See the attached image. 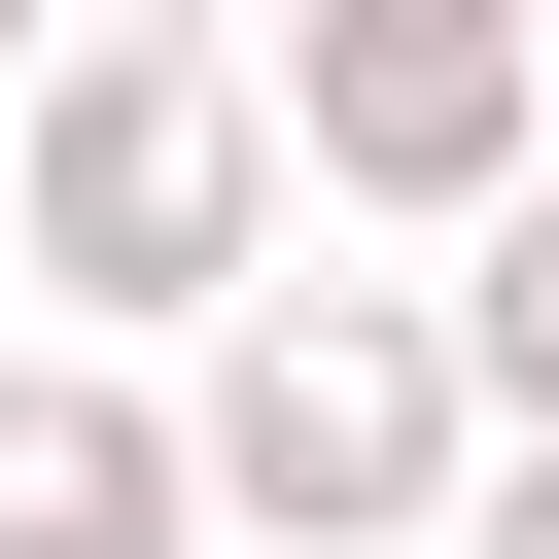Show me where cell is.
Returning <instances> with one entry per match:
<instances>
[{
    "instance_id": "cell-3",
    "label": "cell",
    "mask_w": 559,
    "mask_h": 559,
    "mask_svg": "<svg viewBox=\"0 0 559 559\" xmlns=\"http://www.w3.org/2000/svg\"><path fill=\"white\" fill-rule=\"evenodd\" d=\"M245 105H280L314 210H419V245H489V210L559 175V35H524V0H314Z\"/></svg>"
},
{
    "instance_id": "cell-4",
    "label": "cell",
    "mask_w": 559,
    "mask_h": 559,
    "mask_svg": "<svg viewBox=\"0 0 559 559\" xmlns=\"http://www.w3.org/2000/svg\"><path fill=\"white\" fill-rule=\"evenodd\" d=\"M210 489H175V384H105V349H0V559H175Z\"/></svg>"
},
{
    "instance_id": "cell-1",
    "label": "cell",
    "mask_w": 559,
    "mask_h": 559,
    "mask_svg": "<svg viewBox=\"0 0 559 559\" xmlns=\"http://www.w3.org/2000/svg\"><path fill=\"white\" fill-rule=\"evenodd\" d=\"M0 245H35V314L140 384L175 314H280V105H245V35H175V0H105V35H35L0 70Z\"/></svg>"
},
{
    "instance_id": "cell-2",
    "label": "cell",
    "mask_w": 559,
    "mask_h": 559,
    "mask_svg": "<svg viewBox=\"0 0 559 559\" xmlns=\"http://www.w3.org/2000/svg\"><path fill=\"white\" fill-rule=\"evenodd\" d=\"M175 489H210V524H280V559H419V524L489 489V419H454L419 280H280V314H210V384H175Z\"/></svg>"
},
{
    "instance_id": "cell-6",
    "label": "cell",
    "mask_w": 559,
    "mask_h": 559,
    "mask_svg": "<svg viewBox=\"0 0 559 559\" xmlns=\"http://www.w3.org/2000/svg\"><path fill=\"white\" fill-rule=\"evenodd\" d=\"M454 559H559V454H489V489H454Z\"/></svg>"
},
{
    "instance_id": "cell-7",
    "label": "cell",
    "mask_w": 559,
    "mask_h": 559,
    "mask_svg": "<svg viewBox=\"0 0 559 559\" xmlns=\"http://www.w3.org/2000/svg\"><path fill=\"white\" fill-rule=\"evenodd\" d=\"M524 210H559V175H524Z\"/></svg>"
},
{
    "instance_id": "cell-5",
    "label": "cell",
    "mask_w": 559,
    "mask_h": 559,
    "mask_svg": "<svg viewBox=\"0 0 559 559\" xmlns=\"http://www.w3.org/2000/svg\"><path fill=\"white\" fill-rule=\"evenodd\" d=\"M419 349H454V419H489V454H559V210H489V245L419 280Z\"/></svg>"
}]
</instances>
